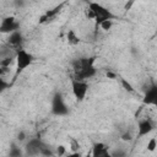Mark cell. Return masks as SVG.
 I'll return each mask as SVG.
<instances>
[{
	"instance_id": "7402d4cb",
	"label": "cell",
	"mask_w": 157,
	"mask_h": 157,
	"mask_svg": "<svg viewBox=\"0 0 157 157\" xmlns=\"http://www.w3.org/2000/svg\"><path fill=\"white\" fill-rule=\"evenodd\" d=\"M17 139H18L20 141H23V140L26 139V135H25V132H23V131H20V132H18V135H17Z\"/></svg>"
},
{
	"instance_id": "8992f818",
	"label": "cell",
	"mask_w": 157,
	"mask_h": 157,
	"mask_svg": "<svg viewBox=\"0 0 157 157\" xmlns=\"http://www.w3.org/2000/svg\"><path fill=\"white\" fill-rule=\"evenodd\" d=\"M142 102H144V104L157 107V85H151L150 88H147Z\"/></svg>"
},
{
	"instance_id": "5b68a950",
	"label": "cell",
	"mask_w": 157,
	"mask_h": 157,
	"mask_svg": "<svg viewBox=\"0 0 157 157\" xmlns=\"http://www.w3.org/2000/svg\"><path fill=\"white\" fill-rule=\"evenodd\" d=\"M18 28H20V25H18V22H16V20L12 16L5 17L0 25V32L1 33H12V32L17 31Z\"/></svg>"
},
{
	"instance_id": "6da1fadb",
	"label": "cell",
	"mask_w": 157,
	"mask_h": 157,
	"mask_svg": "<svg viewBox=\"0 0 157 157\" xmlns=\"http://www.w3.org/2000/svg\"><path fill=\"white\" fill-rule=\"evenodd\" d=\"M88 7L93 10V12L96 15L94 21L97 25H101L105 20H114L115 18V16L107 7H104L103 5H101L98 2H88Z\"/></svg>"
},
{
	"instance_id": "5bb4252c",
	"label": "cell",
	"mask_w": 157,
	"mask_h": 157,
	"mask_svg": "<svg viewBox=\"0 0 157 157\" xmlns=\"http://www.w3.org/2000/svg\"><path fill=\"white\" fill-rule=\"evenodd\" d=\"M99 26H101V28H102L103 31H109V29L112 28V26H113V20H105V21H103Z\"/></svg>"
},
{
	"instance_id": "3957f363",
	"label": "cell",
	"mask_w": 157,
	"mask_h": 157,
	"mask_svg": "<svg viewBox=\"0 0 157 157\" xmlns=\"http://www.w3.org/2000/svg\"><path fill=\"white\" fill-rule=\"evenodd\" d=\"M71 88H72V93L75 96V98L77 101H83L87 91H88V83L85 82L83 80H76V78H71Z\"/></svg>"
},
{
	"instance_id": "e0dca14e",
	"label": "cell",
	"mask_w": 157,
	"mask_h": 157,
	"mask_svg": "<svg viewBox=\"0 0 157 157\" xmlns=\"http://www.w3.org/2000/svg\"><path fill=\"white\" fill-rule=\"evenodd\" d=\"M70 148H71L72 152H76V151L80 148V144H78V141L75 140L74 137L70 139Z\"/></svg>"
},
{
	"instance_id": "9a60e30c",
	"label": "cell",
	"mask_w": 157,
	"mask_h": 157,
	"mask_svg": "<svg viewBox=\"0 0 157 157\" xmlns=\"http://www.w3.org/2000/svg\"><path fill=\"white\" fill-rule=\"evenodd\" d=\"M9 155H10V157H18V156H21V155H22V152H21V150H20V148H17L15 145H12V147L10 148Z\"/></svg>"
},
{
	"instance_id": "52a82bcc",
	"label": "cell",
	"mask_w": 157,
	"mask_h": 157,
	"mask_svg": "<svg viewBox=\"0 0 157 157\" xmlns=\"http://www.w3.org/2000/svg\"><path fill=\"white\" fill-rule=\"evenodd\" d=\"M153 130V124L150 119H142L139 121L137 124V136L139 137H142L145 135H148L151 131Z\"/></svg>"
},
{
	"instance_id": "ba28073f",
	"label": "cell",
	"mask_w": 157,
	"mask_h": 157,
	"mask_svg": "<svg viewBox=\"0 0 157 157\" xmlns=\"http://www.w3.org/2000/svg\"><path fill=\"white\" fill-rule=\"evenodd\" d=\"M63 6H64V4H60V5L55 6V7L52 9V10H48L44 15H42V16L39 17V23H45V22L53 21V20L55 18V16L60 12V10L63 9Z\"/></svg>"
},
{
	"instance_id": "9c48e42d",
	"label": "cell",
	"mask_w": 157,
	"mask_h": 157,
	"mask_svg": "<svg viewBox=\"0 0 157 157\" xmlns=\"http://www.w3.org/2000/svg\"><path fill=\"white\" fill-rule=\"evenodd\" d=\"M92 155H93V157H101V156L109 157L108 147L103 142H96L93 145V148H92Z\"/></svg>"
},
{
	"instance_id": "603a6c76",
	"label": "cell",
	"mask_w": 157,
	"mask_h": 157,
	"mask_svg": "<svg viewBox=\"0 0 157 157\" xmlns=\"http://www.w3.org/2000/svg\"><path fill=\"white\" fill-rule=\"evenodd\" d=\"M107 77H109V78H115V74H114V72L108 71V72H107Z\"/></svg>"
},
{
	"instance_id": "cb8c5ba5",
	"label": "cell",
	"mask_w": 157,
	"mask_h": 157,
	"mask_svg": "<svg viewBox=\"0 0 157 157\" xmlns=\"http://www.w3.org/2000/svg\"><path fill=\"white\" fill-rule=\"evenodd\" d=\"M156 33H157V28H156Z\"/></svg>"
},
{
	"instance_id": "2e32d148",
	"label": "cell",
	"mask_w": 157,
	"mask_h": 157,
	"mask_svg": "<svg viewBox=\"0 0 157 157\" xmlns=\"http://www.w3.org/2000/svg\"><path fill=\"white\" fill-rule=\"evenodd\" d=\"M156 147H157V141H156L155 137H151V139L148 140V142H147V150L152 152V151L156 150Z\"/></svg>"
},
{
	"instance_id": "ffe728a7",
	"label": "cell",
	"mask_w": 157,
	"mask_h": 157,
	"mask_svg": "<svg viewBox=\"0 0 157 157\" xmlns=\"http://www.w3.org/2000/svg\"><path fill=\"white\" fill-rule=\"evenodd\" d=\"M55 155H58V156H63V155H65V147H64L63 145L58 146V147H56V151H55Z\"/></svg>"
},
{
	"instance_id": "8fae6325",
	"label": "cell",
	"mask_w": 157,
	"mask_h": 157,
	"mask_svg": "<svg viewBox=\"0 0 157 157\" xmlns=\"http://www.w3.org/2000/svg\"><path fill=\"white\" fill-rule=\"evenodd\" d=\"M22 39H23V37H22V33L17 29V31H15V32H12V33H10V37H9V43L11 44V45H18V44H21L22 43Z\"/></svg>"
},
{
	"instance_id": "30bf717a",
	"label": "cell",
	"mask_w": 157,
	"mask_h": 157,
	"mask_svg": "<svg viewBox=\"0 0 157 157\" xmlns=\"http://www.w3.org/2000/svg\"><path fill=\"white\" fill-rule=\"evenodd\" d=\"M44 146V144L39 140V139H32L28 144H27V150L31 155H36V153H40L42 147Z\"/></svg>"
},
{
	"instance_id": "d6986e66",
	"label": "cell",
	"mask_w": 157,
	"mask_h": 157,
	"mask_svg": "<svg viewBox=\"0 0 157 157\" xmlns=\"http://www.w3.org/2000/svg\"><path fill=\"white\" fill-rule=\"evenodd\" d=\"M121 140H123V141H131V140H132V135H131V132H130V131L124 132V134L121 135Z\"/></svg>"
},
{
	"instance_id": "7c38bea8",
	"label": "cell",
	"mask_w": 157,
	"mask_h": 157,
	"mask_svg": "<svg viewBox=\"0 0 157 157\" xmlns=\"http://www.w3.org/2000/svg\"><path fill=\"white\" fill-rule=\"evenodd\" d=\"M66 40H67L69 45H77L81 42L80 37L76 34V32L74 29H69L67 31V33H66Z\"/></svg>"
},
{
	"instance_id": "4fadbf2b",
	"label": "cell",
	"mask_w": 157,
	"mask_h": 157,
	"mask_svg": "<svg viewBox=\"0 0 157 157\" xmlns=\"http://www.w3.org/2000/svg\"><path fill=\"white\" fill-rule=\"evenodd\" d=\"M121 86H123V88L125 90V91H128V92H130V93H132L135 90H134V87H132V85L126 80V78H121Z\"/></svg>"
},
{
	"instance_id": "277c9868",
	"label": "cell",
	"mask_w": 157,
	"mask_h": 157,
	"mask_svg": "<svg viewBox=\"0 0 157 157\" xmlns=\"http://www.w3.org/2000/svg\"><path fill=\"white\" fill-rule=\"evenodd\" d=\"M52 113L54 115H66L69 113V108L66 107L64 99H63V96L60 93H55L54 97H53V101H52Z\"/></svg>"
},
{
	"instance_id": "ac0fdd59",
	"label": "cell",
	"mask_w": 157,
	"mask_h": 157,
	"mask_svg": "<svg viewBox=\"0 0 157 157\" xmlns=\"http://www.w3.org/2000/svg\"><path fill=\"white\" fill-rule=\"evenodd\" d=\"M85 16H86V18H88V20H94V18H96V15H94L93 10L90 9L88 6L85 9Z\"/></svg>"
},
{
	"instance_id": "7a4b0ae2",
	"label": "cell",
	"mask_w": 157,
	"mask_h": 157,
	"mask_svg": "<svg viewBox=\"0 0 157 157\" xmlns=\"http://www.w3.org/2000/svg\"><path fill=\"white\" fill-rule=\"evenodd\" d=\"M33 61V55L25 49H18L16 52V64H17V72L23 71L27 69Z\"/></svg>"
},
{
	"instance_id": "44dd1931",
	"label": "cell",
	"mask_w": 157,
	"mask_h": 157,
	"mask_svg": "<svg viewBox=\"0 0 157 157\" xmlns=\"http://www.w3.org/2000/svg\"><path fill=\"white\" fill-rule=\"evenodd\" d=\"M11 63H12V59H11V58H7L6 60H2V61H1V65H2V66H7V65H10Z\"/></svg>"
}]
</instances>
